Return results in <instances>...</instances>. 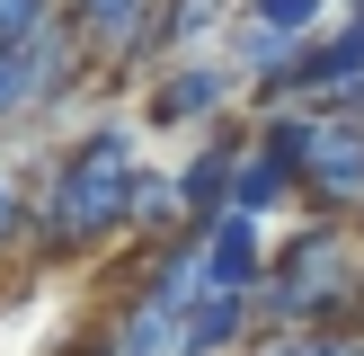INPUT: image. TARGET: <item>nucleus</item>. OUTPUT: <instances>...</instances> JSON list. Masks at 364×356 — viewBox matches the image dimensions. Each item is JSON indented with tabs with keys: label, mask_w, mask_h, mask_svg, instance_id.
I'll use <instances>...</instances> for the list:
<instances>
[{
	"label": "nucleus",
	"mask_w": 364,
	"mask_h": 356,
	"mask_svg": "<svg viewBox=\"0 0 364 356\" xmlns=\"http://www.w3.org/2000/svg\"><path fill=\"white\" fill-rule=\"evenodd\" d=\"M134 125H89L71 152H53V169L27 187V267H63V258H98L107 241L134 231Z\"/></svg>",
	"instance_id": "f257e3e1"
},
{
	"label": "nucleus",
	"mask_w": 364,
	"mask_h": 356,
	"mask_svg": "<svg viewBox=\"0 0 364 356\" xmlns=\"http://www.w3.org/2000/svg\"><path fill=\"white\" fill-rule=\"evenodd\" d=\"M294 320H364V223L302 214L294 231H276L258 276V330Z\"/></svg>",
	"instance_id": "f03ea898"
},
{
	"label": "nucleus",
	"mask_w": 364,
	"mask_h": 356,
	"mask_svg": "<svg viewBox=\"0 0 364 356\" xmlns=\"http://www.w3.org/2000/svg\"><path fill=\"white\" fill-rule=\"evenodd\" d=\"M89 80H107V71L80 53L71 18H45L36 36L0 45V134H9V125H36L45 107H63V98H80Z\"/></svg>",
	"instance_id": "7ed1b4c3"
},
{
	"label": "nucleus",
	"mask_w": 364,
	"mask_h": 356,
	"mask_svg": "<svg viewBox=\"0 0 364 356\" xmlns=\"http://www.w3.org/2000/svg\"><path fill=\"white\" fill-rule=\"evenodd\" d=\"M231 107H249V80H240V63H231L223 45L169 53V63L142 71V125H160V134H205Z\"/></svg>",
	"instance_id": "20e7f679"
},
{
	"label": "nucleus",
	"mask_w": 364,
	"mask_h": 356,
	"mask_svg": "<svg viewBox=\"0 0 364 356\" xmlns=\"http://www.w3.org/2000/svg\"><path fill=\"white\" fill-rule=\"evenodd\" d=\"M302 214H338V223H364V98H338L311 116V142H302Z\"/></svg>",
	"instance_id": "39448f33"
},
{
	"label": "nucleus",
	"mask_w": 364,
	"mask_h": 356,
	"mask_svg": "<svg viewBox=\"0 0 364 356\" xmlns=\"http://www.w3.org/2000/svg\"><path fill=\"white\" fill-rule=\"evenodd\" d=\"M196 241H205V285L258 294V276H267V249H276L267 214H249V205H223V214H205V223H196Z\"/></svg>",
	"instance_id": "423d86ee"
},
{
	"label": "nucleus",
	"mask_w": 364,
	"mask_h": 356,
	"mask_svg": "<svg viewBox=\"0 0 364 356\" xmlns=\"http://www.w3.org/2000/svg\"><path fill=\"white\" fill-rule=\"evenodd\" d=\"M187 320H196V294H169V285H151V276H134L124 303H116V330H124L134 356H196Z\"/></svg>",
	"instance_id": "0eeeda50"
},
{
	"label": "nucleus",
	"mask_w": 364,
	"mask_h": 356,
	"mask_svg": "<svg viewBox=\"0 0 364 356\" xmlns=\"http://www.w3.org/2000/svg\"><path fill=\"white\" fill-rule=\"evenodd\" d=\"M231 9H240V0H151L142 45H134V80H142L151 63H169V53H205V45H223Z\"/></svg>",
	"instance_id": "6e6552de"
},
{
	"label": "nucleus",
	"mask_w": 364,
	"mask_h": 356,
	"mask_svg": "<svg viewBox=\"0 0 364 356\" xmlns=\"http://www.w3.org/2000/svg\"><path fill=\"white\" fill-rule=\"evenodd\" d=\"M71 36H80V53L107 71V80H134V45H142V18H151V0H63Z\"/></svg>",
	"instance_id": "1a4fd4ad"
},
{
	"label": "nucleus",
	"mask_w": 364,
	"mask_h": 356,
	"mask_svg": "<svg viewBox=\"0 0 364 356\" xmlns=\"http://www.w3.org/2000/svg\"><path fill=\"white\" fill-rule=\"evenodd\" d=\"M240 152H249V134L223 116V125H205L196 160H178V205H187V223H205V214L231 205V169H240Z\"/></svg>",
	"instance_id": "9d476101"
},
{
	"label": "nucleus",
	"mask_w": 364,
	"mask_h": 356,
	"mask_svg": "<svg viewBox=\"0 0 364 356\" xmlns=\"http://www.w3.org/2000/svg\"><path fill=\"white\" fill-rule=\"evenodd\" d=\"M231 205H249V214H267L276 223L284 205H302V178H294V160H276L258 134H249V152H240V169H231Z\"/></svg>",
	"instance_id": "9b49d317"
},
{
	"label": "nucleus",
	"mask_w": 364,
	"mask_h": 356,
	"mask_svg": "<svg viewBox=\"0 0 364 356\" xmlns=\"http://www.w3.org/2000/svg\"><path fill=\"white\" fill-rule=\"evenodd\" d=\"M249 356H364V320H294V330H258Z\"/></svg>",
	"instance_id": "f8f14e48"
},
{
	"label": "nucleus",
	"mask_w": 364,
	"mask_h": 356,
	"mask_svg": "<svg viewBox=\"0 0 364 356\" xmlns=\"http://www.w3.org/2000/svg\"><path fill=\"white\" fill-rule=\"evenodd\" d=\"M169 231H187V205H178V169H151L142 160V178H134V231L124 241H169Z\"/></svg>",
	"instance_id": "ddd939ff"
},
{
	"label": "nucleus",
	"mask_w": 364,
	"mask_h": 356,
	"mask_svg": "<svg viewBox=\"0 0 364 356\" xmlns=\"http://www.w3.org/2000/svg\"><path fill=\"white\" fill-rule=\"evenodd\" d=\"M9 258H27V187L0 169V267Z\"/></svg>",
	"instance_id": "4468645a"
},
{
	"label": "nucleus",
	"mask_w": 364,
	"mask_h": 356,
	"mask_svg": "<svg viewBox=\"0 0 364 356\" xmlns=\"http://www.w3.org/2000/svg\"><path fill=\"white\" fill-rule=\"evenodd\" d=\"M45 18H63V0H0V45H18V36H36Z\"/></svg>",
	"instance_id": "2eb2a0df"
},
{
	"label": "nucleus",
	"mask_w": 364,
	"mask_h": 356,
	"mask_svg": "<svg viewBox=\"0 0 364 356\" xmlns=\"http://www.w3.org/2000/svg\"><path fill=\"white\" fill-rule=\"evenodd\" d=\"M63 356H134V347H124V330H116V312H107V320H89V330L71 338Z\"/></svg>",
	"instance_id": "dca6fc26"
},
{
	"label": "nucleus",
	"mask_w": 364,
	"mask_h": 356,
	"mask_svg": "<svg viewBox=\"0 0 364 356\" xmlns=\"http://www.w3.org/2000/svg\"><path fill=\"white\" fill-rule=\"evenodd\" d=\"M347 9H364V0H347Z\"/></svg>",
	"instance_id": "f3484780"
}]
</instances>
